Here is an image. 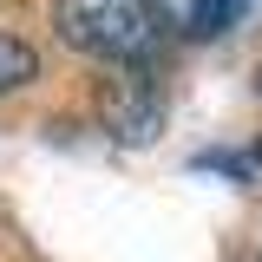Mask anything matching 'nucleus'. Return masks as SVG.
Here are the masks:
<instances>
[{
	"label": "nucleus",
	"mask_w": 262,
	"mask_h": 262,
	"mask_svg": "<svg viewBox=\"0 0 262 262\" xmlns=\"http://www.w3.org/2000/svg\"><path fill=\"white\" fill-rule=\"evenodd\" d=\"M249 0H196V20H190V39H210V33H229L243 20Z\"/></svg>",
	"instance_id": "4"
},
{
	"label": "nucleus",
	"mask_w": 262,
	"mask_h": 262,
	"mask_svg": "<svg viewBox=\"0 0 262 262\" xmlns=\"http://www.w3.org/2000/svg\"><path fill=\"white\" fill-rule=\"evenodd\" d=\"M196 0H53V33L105 66H151L170 39H190Z\"/></svg>",
	"instance_id": "1"
},
{
	"label": "nucleus",
	"mask_w": 262,
	"mask_h": 262,
	"mask_svg": "<svg viewBox=\"0 0 262 262\" xmlns=\"http://www.w3.org/2000/svg\"><path fill=\"white\" fill-rule=\"evenodd\" d=\"M98 125L112 131V144H151L164 131V85L151 66H112V79L98 85Z\"/></svg>",
	"instance_id": "2"
},
{
	"label": "nucleus",
	"mask_w": 262,
	"mask_h": 262,
	"mask_svg": "<svg viewBox=\"0 0 262 262\" xmlns=\"http://www.w3.org/2000/svg\"><path fill=\"white\" fill-rule=\"evenodd\" d=\"M33 79H39V53H33L20 33H0V98L33 85Z\"/></svg>",
	"instance_id": "3"
},
{
	"label": "nucleus",
	"mask_w": 262,
	"mask_h": 262,
	"mask_svg": "<svg viewBox=\"0 0 262 262\" xmlns=\"http://www.w3.org/2000/svg\"><path fill=\"white\" fill-rule=\"evenodd\" d=\"M256 92H262V66H256Z\"/></svg>",
	"instance_id": "5"
}]
</instances>
